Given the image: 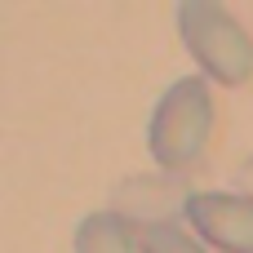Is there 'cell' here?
<instances>
[{
  "mask_svg": "<svg viewBox=\"0 0 253 253\" xmlns=\"http://www.w3.org/2000/svg\"><path fill=\"white\" fill-rule=\"evenodd\" d=\"M142 253H205L196 236H187L178 222H160V227H142L138 236Z\"/></svg>",
  "mask_w": 253,
  "mask_h": 253,
  "instance_id": "obj_6",
  "label": "cell"
},
{
  "mask_svg": "<svg viewBox=\"0 0 253 253\" xmlns=\"http://www.w3.org/2000/svg\"><path fill=\"white\" fill-rule=\"evenodd\" d=\"M173 18H178V36H182L187 53L200 62L205 76H213L218 84H245L253 76V40L231 18L227 4L182 0L173 9Z\"/></svg>",
  "mask_w": 253,
  "mask_h": 253,
  "instance_id": "obj_2",
  "label": "cell"
},
{
  "mask_svg": "<svg viewBox=\"0 0 253 253\" xmlns=\"http://www.w3.org/2000/svg\"><path fill=\"white\" fill-rule=\"evenodd\" d=\"M71 249L76 253H138V231L133 222H125L116 209H98L89 218H80L76 236H71Z\"/></svg>",
  "mask_w": 253,
  "mask_h": 253,
  "instance_id": "obj_5",
  "label": "cell"
},
{
  "mask_svg": "<svg viewBox=\"0 0 253 253\" xmlns=\"http://www.w3.org/2000/svg\"><path fill=\"white\" fill-rule=\"evenodd\" d=\"M187 200L191 191L173 178H138L129 187H120L116 196V213L125 222H142V227H160V222H173L178 209L187 213Z\"/></svg>",
  "mask_w": 253,
  "mask_h": 253,
  "instance_id": "obj_4",
  "label": "cell"
},
{
  "mask_svg": "<svg viewBox=\"0 0 253 253\" xmlns=\"http://www.w3.org/2000/svg\"><path fill=\"white\" fill-rule=\"evenodd\" d=\"M187 222L213 249L253 253V196H236V191H191Z\"/></svg>",
  "mask_w": 253,
  "mask_h": 253,
  "instance_id": "obj_3",
  "label": "cell"
},
{
  "mask_svg": "<svg viewBox=\"0 0 253 253\" xmlns=\"http://www.w3.org/2000/svg\"><path fill=\"white\" fill-rule=\"evenodd\" d=\"M213 89L205 76H182L173 80L156 111H151V125H147V147H151V160L178 178L187 169L200 165V156L209 151V138H213Z\"/></svg>",
  "mask_w": 253,
  "mask_h": 253,
  "instance_id": "obj_1",
  "label": "cell"
}]
</instances>
